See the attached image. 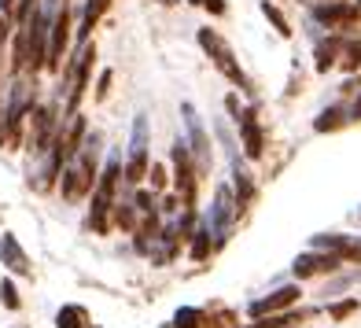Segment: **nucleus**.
Here are the masks:
<instances>
[{"label": "nucleus", "instance_id": "39448f33", "mask_svg": "<svg viewBox=\"0 0 361 328\" xmlns=\"http://www.w3.org/2000/svg\"><path fill=\"white\" fill-rule=\"evenodd\" d=\"M114 177H118V155H111L107 170H104V177H100V185H96V195H92V225L100 229V233L107 229V207H111Z\"/></svg>", "mask_w": 361, "mask_h": 328}, {"label": "nucleus", "instance_id": "cd10ccee", "mask_svg": "<svg viewBox=\"0 0 361 328\" xmlns=\"http://www.w3.org/2000/svg\"><path fill=\"white\" fill-rule=\"evenodd\" d=\"M162 4H173V0H162Z\"/></svg>", "mask_w": 361, "mask_h": 328}, {"label": "nucleus", "instance_id": "1a4fd4ad", "mask_svg": "<svg viewBox=\"0 0 361 328\" xmlns=\"http://www.w3.org/2000/svg\"><path fill=\"white\" fill-rule=\"evenodd\" d=\"M240 137H243V152H247L251 159L262 155V129L255 122V111H240Z\"/></svg>", "mask_w": 361, "mask_h": 328}, {"label": "nucleus", "instance_id": "4468645a", "mask_svg": "<svg viewBox=\"0 0 361 328\" xmlns=\"http://www.w3.org/2000/svg\"><path fill=\"white\" fill-rule=\"evenodd\" d=\"M56 324L59 328H81V324H85V310H81V306H63Z\"/></svg>", "mask_w": 361, "mask_h": 328}, {"label": "nucleus", "instance_id": "ddd939ff", "mask_svg": "<svg viewBox=\"0 0 361 328\" xmlns=\"http://www.w3.org/2000/svg\"><path fill=\"white\" fill-rule=\"evenodd\" d=\"M104 8H107V0H89V8H85V19H81V44H89L85 37H89V30L96 26V19H100V15H104Z\"/></svg>", "mask_w": 361, "mask_h": 328}, {"label": "nucleus", "instance_id": "a878e982", "mask_svg": "<svg viewBox=\"0 0 361 328\" xmlns=\"http://www.w3.org/2000/svg\"><path fill=\"white\" fill-rule=\"evenodd\" d=\"M0 41H4V15H0Z\"/></svg>", "mask_w": 361, "mask_h": 328}, {"label": "nucleus", "instance_id": "f03ea898", "mask_svg": "<svg viewBox=\"0 0 361 328\" xmlns=\"http://www.w3.org/2000/svg\"><path fill=\"white\" fill-rule=\"evenodd\" d=\"M236 210H240V203L233 200V192L221 185V188L214 192V207H210V214H207V229H210V236H214L218 243L228 240V225H233Z\"/></svg>", "mask_w": 361, "mask_h": 328}, {"label": "nucleus", "instance_id": "423d86ee", "mask_svg": "<svg viewBox=\"0 0 361 328\" xmlns=\"http://www.w3.org/2000/svg\"><path fill=\"white\" fill-rule=\"evenodd\" d=\"M180 114H185V129H188V137H192V152H195V159L207 162V159H210V140H207V133H203V119L195 114L192 104H180Z\"/></svg>", "mask_w": 361, "mask_h": 328}, {"label": "nucleus", "instance_id": "393cba45", "mask_svg": "<svg viewBox=\"0 0 361 328\" xmlns=\"http://www.w3.org/2000/svg\"><path fill=\"white\" fill-rule=\"evenodd\" d=\"M354 119H361V100L354 104Z\"/></svg>", "mask_w": 361, "mask_h": 328}, {"label": "nucleus", "instance_id": "9d476101", "mask_svg": "<svg viewBox=\"0 0 361 328\" xmlns=\"http://www.w3.org/2000/svg\"><path fill=\"white\" fill-rule=\"evenodd\" d=\"M339 266V255H299L295 258V277H310V273H321V269H336Z\"/></svg>", "mask_w": 361, "mask_h": 328}, {"label": "nucleus", "instance_id": "a211bd4d", "mask_svg": "<svg viewBox=\"0 0 361 328\" xmlns=\"http://www.w3.org/2000/svg\"><path fill=\"white\" fill-rule=\"evenodd\" d=\"M207 248H210V229L203 225L200 233H195V243H192V258H207Z\"/></svg>", "mask_w": 361, "mask_h": 328}, {"label": "nucleus", "instance_id": "bb28decb", "mask_svg": "<svg viewBox=\"0 0 361 328\" xmlns=\"http://www.w3.org/2000/svg\"><path fill=\"white\" fill-rule=\"evenodd\" d=\"M188 4H203V0H188Z\"/></svg>", "mask_w": 361, "mask_h": 328}, {"label": "nucleus", "instance_id": "412c9836", "mask_svg": "<svg viewBox=\"0 0 361 328\" xmlns=\"http://www.w3.org/2000/svg\"><path fill=\"white\" fill-rule=\"evenodd\" d=\"M203 4H207L210 11H214V15H221V11H225V0H203Z\"/></svg>", "mask_w": 361, "mask_h": 328}, {"label": "nucleus", "instance_id": "20e7f679", "mask_svg": "<svg viewBox=\"0 0 361 328\" xmlns=\"http://www.w3.org/2000/svg\"><path fill=\"white\" fill-rule=\"evenodd\" d=\"M147 170V122L144 114L133 122V140H129V166H126V181L137 185Z\"/></svg>", "mask_w": 361, "mask_h": 328}, {"label": "nucleus", "instance_id": "2eb2a0df", "mask_svg": "<svg viewBox=\"0 0 361 328\" xmlns=\"http://www.w3.org/2000/svg\"><path fill=\"white\" fill-rule=\"evenodd\" d=\"M343 122V111L339 107H328V111H321V119L314 122V129H317V133H324V129H336Z\"/></svg>", "mask_w": 361, "mask_h": 328}, {"label": "nucleus", "instance_id": "6e6552de", "mask_svg": "<svg viewBox=\"0 0 361 328\" xmlns=\"http://www.w3.org/2000/svg\"><path fill=\"white\" fill-rule=\"evenodd\" d=\"M0 262L11 269V273H30V262H26V251L19 248V240H15L11 233L0 236Z\"/></svg>", "mask_w": 361, "mask_h": 328}, {"label": "nucleus", "instance_id": "f257e3e1", "mask_svg": "<svg viewBox=\"0 0 361 328\" xmlns=\"http://www.w3.org/2000/svg\"><path fill=\"white\" fill-rule=\"evenodd\" d=\"M71 159L74 162L63 170V195H67V200H78V195L92 185V144H81Z\"/></svg>", "mask_w": 361, "mask_h": 328}, {"label": "nucleus", "instance_id": "7ed1b4c3", "mask_svg": "<svg viewBox=\"0 0 361 328\" xmlns=\"http://www.w3.org/2000/svg\"><path fill=\"white\" fill-rule=\"evenodd\" d=\"M200 44L210 52V59L218 63V71L228 78V81H236V85H243V74H240V67H236V59H233V52H228V44L214 34V30H200Z\"/></svg>", "mask_w": 361, "mask_h": 328}, {"label": "nucleus", "instance_id": "0eeeda50", "mask_svg": "<svg viewBox=\"0 0 361 328\" xmlns=\"http://www.w3.org/2000/svg\"><path fill=\"white\" fill-rule=\"evenodd\" d=\"M63 44H67V8L52 19V34H48V71H59Z\"/></svg>", "mask_w": 361, "mask_h": 328}, {"label": "nucleus", "instance_id": "4be33fe9", "mask_svg": "<svg viewBox=\"0 0 361 328\" xmlns=\"http://www.w3.org/2000/svg\"><path fill=\"white\" fill-rule=\"evenodd\" d=\"M137 207H140V210H152V195L140 192V195H137Z\"/></svg>", "mask_w": 361, "mask_h": 328}, {"label": "nucleus", "instance_id": "5701e85b", "mask_svg": "<svg viewBox=\"0 0 361 328\" xmlns=\"http://www.w3.org/2000/svg\"><path fill=\"white\" fill-rule=\"evenodd\" d=\"M350 310H354V303H343V306H332V314L343 317V314H350Z\"/></svg>", "mask_w": 361, "mask_h": 328}, {"label": "nucleus", "instance_id": "b1692460", "mask_svg": "<svg viewBox=\"0 0 361 328\" xmlns=\"http://www.w3.org/2000/svg\"><path fill=\"white\" fill-rule=\"evenodd\" d=\"M0 11H11V0H0Z\"/></svg>", "mask_w": 361, "mask_h": 328}, {"label": "nucleus", "instance_id": "dca6fc26", "mask_svg": "<svg viewBox=\"0 0 361 328\" xmlns=\"http://www.w3.org/2000/svg\"><path fill=\"white\" fill-rule=\"evenodd\" d=\"M200 321H203V314H200V310H192V306L177 310V317H173L177 328H200Z\"/></svg>", "mask_w": 361, "mask_h": 328}, {"label": "nucleus", "instance_id": "f8f14e48", "mask_svg": "<svg viewBox=\"0 0 361 328\" xmlns=\"http://www.w3.org/2000/svg\"><path fill=\"white\" fill-rule=\"evenodd\" d=\"M173 162H177V188L185 200H192V170H188V144L185 140L173 144Z\"/></svg>", "mask_w": 361, "mask_h": 328}, {"label": "nucleus", "instance_id": "aec40b11", "mask_svg": "<svg viewBox=\"0 0 361 328\" xmlns=\"http://www.w3.org/2000/svg\"><path fill=\"white\" fill-rule=\"evenodd\" d=\"M295 317H269V321H258L255 328H284V324H291Z\"/></svg>", "mask_w": 361, "mask_h": 328}, {"label": "nucleus", "instance_id": "f3484780", "mask_svg": "<svg viewBox=\"0 0 361 328\" xmlns=\"http://www.w3.org/2000/svg\"><path fill=\"white\" fill-rule=\"evenodd\" d=\"M262 11H266V19H269V23L276 26V34H284V37L291 34V30H288V23H284V15H281V11H276V8L269 4V0H266V4H262Z\"/></svg>", "mask_w": 361, "mask_h": 328}, {"label": "nucleus", "instance_id": "6ab92c4d", "mask_svg": "<svg viewBox=\"0 0 361 328\" xmlns=\"http://www.w3.org/2000/svg\"><path fill=\"white\" fill-rule=\"evenodd\" d=\"M0 303H4L8 310H19V295H15L11 281H0Z\"/></svg>", "mask_w": 361, "mask_h": 328}, {"label": "nucleus", "instance_id": "9b49d317", "mask_svg": "<svg viewBox=\"0 0 361 328\" xmlns=\"http://www.w3.org/2000/svg\"><path fill=\"white\" fill-rule=\"evenodd\" d=\"M295 299H299V288H281V291H273L269 299H258V303L251 306V314H255V317H262V314H273V310H284V306H291Z\"/></svg>", "mask_w": 361, "mask_h": 328}]
</instances>
